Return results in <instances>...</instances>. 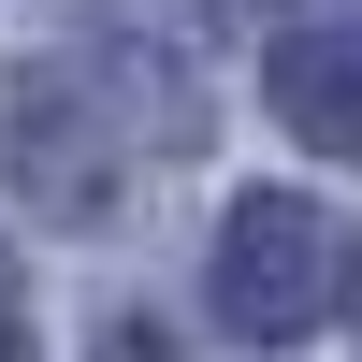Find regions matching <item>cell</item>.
Returning a JSON list of instances; mask_svg holds the SVG:
<instances>
[{
	"instance_id": "obj_1",
	"label": "cell",
	"mask_w": 362,
	"mask_h": 362,
	"mask_svg": "<svg viewBox=\"0 0 362 362\" xmlns=\"http://www.w3.org/2000/svg\"><path fill=\"white\" fill-rule=\"evenodd\" d=\"M348 276H362V247L319 203H247L232 218V247H218V305H232V334H261V348H290V334H319V319L348 305Z\"/></svg>"
},
{
	"instance_id": "obj_2",
	"label": "cell",
	"mask_w": 362,
	"mask_h": 362,
	"mask_svg": "<svg viewBox=\"0 0 362 362\" xmlns=\"http://www.w3.org/2000/svg\"><path fill=\"white\" fill-rule=\"evenodd\" d=\"M276 102H290L305 145L362 160V29H348V44H290V58H276Z\"/></svg>"
},
{
	"instance_id": "obj_3",
	"label": "cell",
	"mask_w": 362,
	"mask_h": 362,
	"mask_svg": "<svg viewBox=\"0 0 362 362\" xmlns=\"http://www.w3.org/2000/svg\"><path fill=\"white\" fill-rule=\"evenodd\" d=\"M0 362H29V348H15V334H0Z\"/></svg>"
}]
</instances>
